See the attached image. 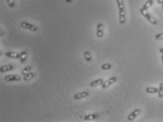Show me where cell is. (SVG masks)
<instances>
[{"instance_id": "cell-11", "label": "cell", "mask_w": 163, "mask_h": 122, "mask_svg": "<svg viewBox=\"0 0 163 122\" xmlns=\"http://www.w3.org/2000/svg\"><path fill=\"white\" fill-rule=\"evenodd\" d=\"M13 69V66L11 64H8V65H5V66H1L0 67V72L1 73H5L10 71L11 70Z\"/></svg>"}, {"instance_id": "cell-23", "label": "cell", "mask_w": 163, "mask_h": 122, "mask_svg": "<svg viewBox=\"0 0 163 122\" xmlns=\"http://www.w3.org/2000/svg\"><path fill=\"white\" fill-rule=\"evenodd\" d=\"M155 38L157 40H163V33H158V34L155 35Z\"/></svg>"}, {"instance_id": "cell-5", "label": "cell", "mask_w": 163, "mask_h": 122, "mask_svg": "<svg viewBox=\"0 0 163 122\" xmlns=\"http://www.w3.org/2000/svg\"><path fill=\"white\" fill-rule=\"evenodd\" d=\"M104 26L103 24L101 23H98L97 25V32H96V35L98 37H103V30H104Z\"/></svg>"}, {"instance_id": "cell-13", "label": "cell", "mask_w": 163, "mask_h": 122, "mask_svg": "<svg viewBox=\"0 0 163 122\" xmlns=\"http://www.w3.org/2000/svg\"><path fill=\"white\" fill-rule=\"evenodd\" d=\"M159 89L157 88H154V87H147L146 88V92L149 94H155L158 92Z\"/></svg>"}, {"instance_id": "cell-6", "label": "cell", "mask_w": 163, "mask_h": 122, "mask_svg": "<svg viewBox=\"0 0 163 122\" xmlns=\"http://www.w3.org/2000/svg\"><path fill=\"white\" fill-rule=\"evenodd\" d=\"M5 80L9 82L12 81H19L21 80V77L19 75H8L5 77Z\"/></svg>"}, {"instance_id": "cell-18", "label": "cell", "mask_w": 163, "mask_h": 122, "mask_svg": "<svg viewBox=\"0 0 163 122\" xmlns=\"http://www.w3.org/2000/svg\"><path fill=\"white\" fill-rule=\"evenodd\" d=\"M116 2H117V4L119 11L124 10V6L123 0H116Z\"/></svg>"}, {"instance_id": "cell-29", "label": "cell", "mask_w": 163, "mask_h": 122, "mask_svg": "<svg viewBox=\"0 0 163 122\" xmlns=\"http://www.w3.org/2000/svg\"><path fill=\"white\" fill-rule=\"evenodd\" d=\"M162 4V11H163V0H162V4Z\"/></svg>"}, {"instance_id": "cell-24", "label": "cell", "mask_w": 163, "mask_h": 122, "mask_svg": "<svg viewBox=\"0 0 163 122\" xmlns=\"http://www.w3.org/2000/svg\"><path fill=\"white\" fill-rule=\"evenodd\" d=\"M159 52H160V54H162L163 55V48H160V50H159Z\"/></svg>"}, {"instance_id": "cell-7", "label": "cell", "mask_w": 163, "mask_h": 122, "mask_svg": "<svg viewBox=\"0 0 163 122\" xmlns=\"http://www.w3.org/2000/svg\"><path fill=\"white\" fill-rule=\"evenodd\" d=\"M89 95V92L88 91H83L81 92H78L74 95V97L75 99H80L82 98H85L86 97H88Z\"/></svg>"}, {"instance_id": "cell-17", "label": "cell", "mask_w": 163, "mask_h": 122, "mask_svg": "<svg viewBox=\"0 0 163 122\" xmlns=\"http://www.w3.org/2000/svg\"><path fill=\"white\" fill-rule=\"evenodd\" d=\"M83 56H84V58H85V61H86L87 62H91V55H90V52H89L88 51H85V52H83Z\"/></svg>"}, {"instance_id": "cell-12", "label": "cell", "mask_w": 163, "mask_h": 122, "mask_svg": "<svg viewBox=\"0 0 163 122\" xmlns=\"http://www.w3.org/2000/svg\"><path fill=\"white\" fill-rule=\"evenodd\" d=\"M104 83V80L102 79V78H99V79L95 80L93 81H92L90 83V86L91 87H96L98 86H102V84Z\"/></svg>"}, {"instance_id": "cell-8", "label": "cell", "mask_w": 163, "mask_h": 122, "mask_svg": "<svg viewBox=\"0 0 163 122\" xmlns=\"http://www.w3.org/2000/svg\"><path fill=\"white\" fill-rule=\"evenodd\" d=\"M5 56L11 59H20V54L17 52H7L5 54Z\"/></svg>"}, {"instance_id": "cell-26", "label": "cell", "mask_w": 163, "mask_h": 122, "mask_svg": "<svg viewBox=\"0 0 163 122\" xmlns=\"http://www.w3.org/2000/svg\"><path fill=\"white\" fill-rule=\"evenodd\" d=\"M65 1L67 2V3H70V2H71L72 0H65Z\"/></svg>"}, {"instance_id": "cell-15", "label": "cell", "mask_w": 163, "mask_h": 122, "mask_svg": "<svg viewBox=\"0 0 163 122\" xmlns=\"http://www.w3.org/2000/svg\"><path fill=\"white\" fill-rule=\"evenodd\" d=\"M26 58H27V52L26 51H22L20 53V62L21 63H24L26 62Z\"/></svg>"}, {"instance_id": "cell-14", "label": "cell", "mask_w": 163, "mask_h": 122, "mask_svg": "<svg viewBox=\"0 0 163 122\" xmlns=\"http://www.w3.org/2000/svg\"><path fill=\"white\" fill-rule=\"evenodd\" d=\"M153 0H148L143 5L142 9L144 10H148L153 5Z\"/></svg>"}, {"instance_id": "cell-3", "label": "cell", "mask_w": 163, "mask_h": 122, "mask_svg": "<svg viewBox=\"0 0 163 122\" xmlns=\"http://www.w3.org/2000/svg\"><path fill=\"white\" fill-rule=\"evenodd\" d=\"M117 81V78L116 77H111L110 78H109L108 80H107L106 81H104V83L102 84V88L103 89H105L108 88L109 86H110L111 85H112L113 83Z\"/></svg>"}, {"instance_id": "cell-1", "label": "cell", "mask_w": 163, "mask_h": 122, "mask_svg": "<svg viewBox=\"0 0 163 122\" xmlns=\"http://www.w3.org/2000/svg\"><path fill=\"white\" fill-rule=\"evenodd\" d=\"M140 13H141V15H143L147 19L148 21H149L151 24L153 25H157V21L154 18L152 15H150V13H148L147 10H144L142 8L140 9Z\"/></svg>"}, {"instance_id": "cell-2", "label": "cell", "mask_w": 163, "mask_h": 122, "mask_svg": "<svg viewBox=\"0 0 163 122\" xmlns=\"http://www.w3.org/2000/svg\"><path fill=\"white\" fill-rule=\"evenodd\" d=\"M21 26L23 28L27 29V30H29L32 32H36L38 30V27L33 25L32 23H30L28 22H26V21H22L21 23Z\"/></svg>"}, {"instance_id": "cell-4", "label": "cell", "mask_w": 163, "mask_h": 122, "mask_svg": "<svg viewBox=\"0 0 163 122\" xmlns=\"http://www.w3.org/2000/svg\"><path fill=\"white\" fill-rule=\"evenodd\" d=\"M139 114H140V110H139V109H134V111L131 112L129 115L128 116V117H127L128 121H131L134 120V119L137 117L139 115Z\"/></svg>"}, {"instance_id": "cell-20", "label": "cell", "mask_w": 163, "mask_h": 122, "mask_svg": "<svg viewBox=\"0 0 163 122\" xmlns=\"http://www.w3.org/2000/svg\"><path fill=\"white\" fill-rule=\"evenodd\" d=\"M31 69H32V68H31V66H26V67H25V68L21 71V74L24 76L25 74L28 73H29L30 71H31Z\"/></svg>"}, {"instance_id": "cell-21", "label": "cell", "mask_w": 163, "mask_h": 122, "mask_svg": "<svg viewBox=\"0 0 163 122\" xmlns=\"http://www.w3.org/2000/svg\"><path fill=\"white\" fill-rule=\"evenodd\" d=\"M101 69L104 71H107V70H110L112 69V65L110 64L109 63H106V64H102L101 66Z\"/></svg>"}, {"instance_id": "cell-28", "label": "cell", "mask_w": 163, "mask_h": 122, "mask_svg": "<svg viewBox=\"0 0 163 122\" xmlns=\"http://www.w3.org/2000/svg\"><path fill=\"white\" fill-rule=\"evenodd\" d=\"M1 35H3V31L1 30Z\"/></svg>"}, {"instance_id": "cell-19", "label": "cell", "mask_w": 163, "mask_h": 122, "mask_svg": "<svg viewBox=\"0 0 163 122\" xmlns=\"http://www.w3.org/2000/svg\"><path fill=\"white\" fill-rule=\"evenodd\" d=\"M159 90H158V97L160 98H162L163 97V83H161L160 84V86H159Z\"/></svg>"}, {"instance_id": "cell-22", "label": "cell", "mask_w": 163, "mask_h": 122, "mask_svg": "<svg viewBox=\"0 0 163 122\" xmlns=\"http://www.w3.org/2000/svg\"><path fill=\"white\" fill-rule=\"evenodd\" d=\"M7 4L10 8H13L15 7V2L14 0H7Z\"/></svg>"}, {"instance_id": "cell-27", "label": "cell", "mask_w": 163, "mask_h": 122, "mask_svg": "<svg viewBox=\"0 0 163 122\" xmlns=\"http://www.w3.org/2000/svg\"><path fill=\"white\" fill-rule=\"evenodd\" d=\"M161 59H162V66H163V55L162 54V56H161Z\"/></svg>"}, {"instance_id": "cell-16", "label": "cell", "mask_w": 163, "mask_h": 122, "mask_svg": "<svg viewBox=\"0 0 163 122\" xmlns=\"http://www.w3.org/2000/svg\"><path fill=\"white\" fill-rule=\"evenodd\" d=\"M34 76H35L34 73L33 72L28 73H26V74H25V75L23 76V80H26V81H28V80H30L32 79L33 77H34Z\"/></svg>"}, {"instance_id": "cell-10", "label": "cell", "mask_w": 163, "mask_h": 122, "mask_svg": "<svg viewBox=\"0 0 163 122\" xmlns=\"http://www.w3.org/2000/svg\"><path fill=\"white\" fill-rule=\"evenodd\" d=\"M119 21L121 24H124L126 21V14L124 10L119 11Z\"/></svg>"}, {"instance_id": "cell-25", "label": "cell", "mask_w": 163, "mask_h": 122, "mask_svg": "<svg viewBox=\"0 0 163 122\" xmlns=\"http://www.w3.org/2000/svg\"><path fill=\"white\" fill-rule=\"evenodd\" d=\"M157 3L158 4H162V0H157Z\"/></svg>"}, {"instance_id": "cell-9", "label": "cell", "mask_w": 163, "mask_h": 122, "mask_svg": "<svg viewBox=\"0 0 163 122\" xmlns=\"http://www.w3.org/2000/svg\"><path fill=\"white\" fill-rule=\"evenodd\" d=\"M99 114L98 113H93V114H90L88 115L85 116L84 117V120L85 121H92V120H95V119H98L99 117Z\"/></svg>"}]
</instances>
